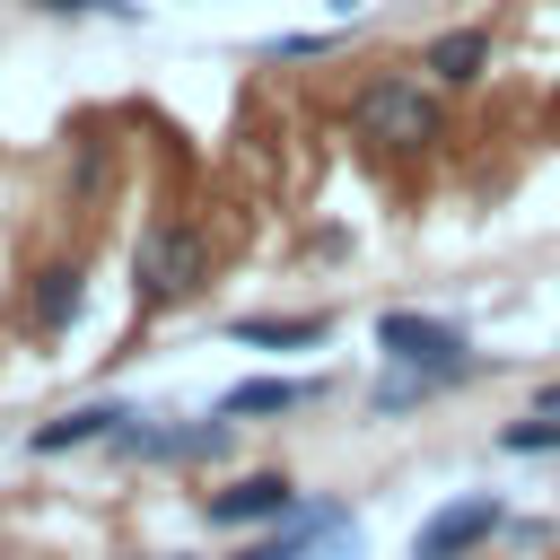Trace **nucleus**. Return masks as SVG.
<instances>
[{
	"label": "nucleus",
	"instance_id": "1",
	"mask_svg": "<svg viewBox=\"0 0 560 560\" xmlns=\"http://www.w3.org/2000/svg\"><path fill=\"white\" fill-rule=\"evenodd\" d=\"M201 280H210V236L192 219H149L140 245H131V298H140V315L192 298Z\"/></svg>",
	"mask_w": 560,
	"mask_h": 560
},
{
	"label": "nucleus",
	"instance_id": "2",
	"mask_svg": "<svg viewBox=\"0 0 560 560\" xmlns=\"http://www.w3.org/2000/svg\"><path fill=\"white\" fill-rule=\"evenodd\" d=\"M350 122H359L376 149H429V140L446 131L438 96H429L420 79H402V70H376V79H359V96H350Z\"/></svg>",
	"mask_w": 560,
	"mask_h": 560
},
{
	"label": "nucleus",
	"instance_id": "3",
	"mask_svg": "<svg viewBox=\"0 0 560 560\" xmlns=\"http://www.w3.org/2000/svg\"><path fill=\"white\" fill-rule=\"evenodd\" d=\"M499 525H508V508H499L490 490H464V499H446V508H429V516H420L411 560H472Z\"/></svg>",
	"mask_w": 560,
	"mask_h": 560
},
{
	"label": "nucleus",
	"instance_id": "4",
	"mask_svg": "<svg viewBox=\"0 0 560 560\" xmlns=\"http://www.w3.org/2000/svg\"><path fill=\"white\" fill-rule=\"evenodd\" d=\"M376 350H385L394 368H481V359H472V341H464L446 315H411V306L376 315Z\"/></svg>",
	"mask_w": 560,
	"mask_h": 560
},
{
	"label": "nucleus",
	"instance_id": "5",
	"mask_svg": "<svg viewBox=\"0 0 560 560\" xmlns=\"http://www.w3.org/2000/svg\"><path fill=\"white\" fill-rule=\"evenodd\" d=\"M114 455H140V464H192V455H228V411L219 420H184V429H149L140 411L105 438Z\"/></svg>",
	"mask_w": 560,
	"mask_h": 560
},
{
	"label": "nucleus",
	"instance_id": "6",
	"mask_svg": "<svg viewBox=\"0 0 560 560\" xmlns=\"http://www.w3.org/2000/svg\"><path fill=\"white\" fill-rule=\"evenodd\" d=\"M201 508H210V525H228V534H245V525H280V516L298 508V481H289V472H245V481L210 490Z\"/></svg>",
	"mask_w": 560,
	"mask_h": 560
},
{
	"label": "nucleus",
	"instance_id": "7",
	"mask_svg": "<svg viewBox=\"0 0 560 560\" xmlns=\"http://www.w3.org/2000/svg\"><path fill=\"white\" fill-rule=\"evenodd\" d=\"M350 525V508H332V499H315V508H289L262 542H245L236 560H324L332 551V534Z\"/></svg>",
	"mask_w": 560,
	"mask_h": 560
},
{
	"label": "nucleus",
	"instance_id": "8",
	"mask_svg": "<svg viewBox=\"0 0 560 560\" xmlns=\"http://www.w3.org/2000/svg\"><path fill=\"white\" fill-rule=\"evenodd\" d=\"M88 306V271L79 262H44L35 289H26V332H70Z\"/></svg>",
	"mask_w": 560,
	"mask_h": 560
},
{
	"label": "nucleus",
	"instance_id": "9",
	"mask_svg": "<svg viewBox=\"0 0 560 560\" xmlns=\"http://www.w3.org/2000/svg\"><path fill=\"white\" fill-rule=\"evenodd\" d=\"M420 70H429L438 88H472V79L490 70V26H446V35H429Z\"/></svg>",
	"mask_w": 560,
	"mask_h": 560
},
{
	"label": "nucleus",
	"instance_id": "10",
	"mask_svg": "<svg viewBox=\"0 0 560 560\" xmlns=\"http://www.w3.org/2000/svg\"><path fill=\"white\" fill-rule=\"evenodd\" d=\"M131 420V402H79V411H61V420H44L26 446L35 455H70V446H96V438H114Z\"/></svg>",
	"mask_w": 560,
	"mask_h": 560
},
{
	"label": "nucleus",
	"instance_id": "11",
	"mask_svg": "<svg viewBox=\"0 0 560 560\" xmlns=\"http://www.w3.org/2000/svg\"><path fill=\"white\" fill-rule=\"evenodd\" d=\"M315 402V385L306 376H245V385H228L219 394V411L228 420H262V411H306Z\"/></svg>",
	"mask_w": 560,
	"mask_h": 560
},
{
	"label": "nucleus",
	"instance_id": "12",
	"mask_svg": "<svg viewBox=\"0 0 560 560\" xmlns=\"http://www.w3.org/2000/svg\"><path fill=\"white\" fill-rule=\"evenodd\" d=\"M228 332H236V341H254V350H306V341H324V332H332V315H236Z\"/></svg>",
	"mask_w": 560,
	"mask_h": 560
},
{
	"label": "nucleus",
	"instance_id": "13",
	"mask_svg": "<svg viewBox=\"0 0 560 560\" xmlns=\"http://www.w3.org/2000/svg\"><path fill=\"white\" fill-rule=\"evenodd\" d=\"M499 446H508V455H560V420H551V411L508 420V429H499Z\"/></svg>",
	"mask_w": 560,
	"mask_h": 560
},
{
	"label": "nucleus",
	"instance_id": "14",
	"mask_svg": "<svg viewBox=\"0 0 560 560\" xmlns=\"http://www.w3.org/2000/svg\"><path fill=\"white\" fill-rule=\"evenodd\" d=\"M262 52L271 61H324V52H341V35H271Z\"/></svg>",
	"mask_w": 560,
	"mask_h": 560
},
{
	"label": "nucleus",
	"instance_id": "15",
	"mask_svg": "<svg viewBox=\"0 0 560 560\" xmlns=\"http://www.w3.org/2000/svg\"><path fill=\"white\" fill-rule=\"evenodd\" d=\"M96 192H105V140L79 149V201H96Z\"/></svg>",
	"mask_w": 560,
	"mask_h": 560
},
{
	"label": "nucleus",
	"instance_id": "16",
	"mask_svg": "<svg viewBox=\"0 0 560 560\" xmlns=\"http://www.w3.org/2000/svg\"><path fill=\"white\" fill-rule=\"evenodd\" d=\"M35 9H52V18H105V9H114V18H122V0H35Z\"/></svg>",
	"mask_w": 560,
	"mask_h": 560
},
{
	"label": "nucleus",
	"instance_id": "17",
	"mask_svg": "<svg viewBox=\"0 0 560 560\" xmlns=\"http://www.w3.org/2000/svg\"><path fill=\"white\" fill-rule=\"evenodd\" d=\"M324 9H341V18H359V0H324Z\"/></svg>",
	"mask_w": 560,
	"mask_h": 560
}]
</instances>
